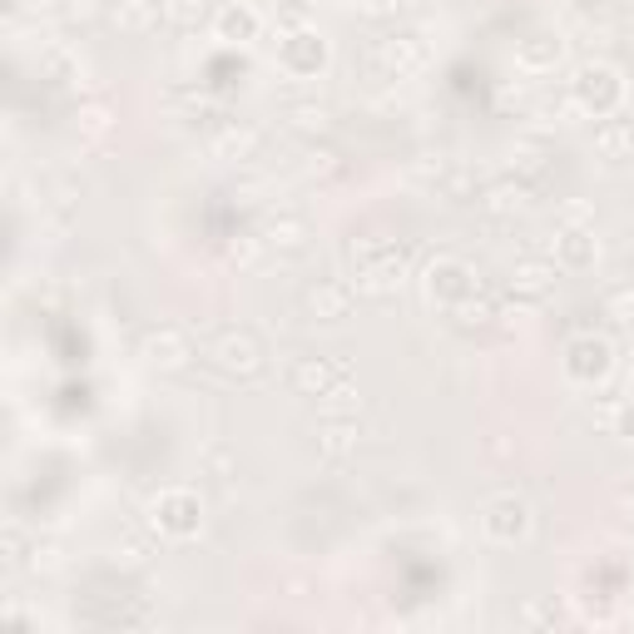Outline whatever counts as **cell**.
Instances as JSON below:
<instances>
[{"label":"cell","instance_id":"1","mask_svg":"<svg viewBox=\"0 0 634 634\" xmlns=\"http://www.w3.org/2000/svg\"><path fill=\"white\" fill-rule=\"evenodd\" d=\"M570 100L590 114V120H605V114L620 110L625 100V75L615 65H580L575 80H570Z\"/></svg>","mask_w":634,"mask_h":634},{"label":"cell","instance_id":"2","mask_svg":"<svg viewBox=\"0 0 634 634\" xmlns=\"http://www.w3.org/2000/svg\"><path fill=\"white\" fill-rule=\"evenodd\" d=\"M481 531L491 535L495 545L525 541V535H531V505H525V495H515V491L491 495V501H485V511H481Z\"/></svg>","mask_w":634,"mask_h":634},{"label":"cell","instance_id":"3","mask_svg":"<svg viewBox=\"0 0 634 634\" xmlns=\"http://www.w3.org/2000/svg\"><path fill=\"white\" fill-rule=\"evenodd\" d=\"M198 515H204L198 495H188V491H164V495L154 501V531H158V535H174V541H188V535L198 531Z\"/></svg>","mask_w":634,"mask_h":634},{"label":"cell","instance_id":"4","mask_svg":"<svg viewBox=\"0 0 634 634\" xmlns=\"http://www.w3.org/2000/svg\"><path fill=\"white\" fill-rule=\"evenodd\" d=\"M427 293L441 308H461L476 293V273L461 258H441V263H431V273H427Z\"/></svg>","mask_w":634,"mask_h":634},{"label":"cell","instance_id":"5","mask_svg":"<svg viewBox=\"0 0 634 634\" xmlns=\"http://www.w3.org/2000/svg\"><path fill=\"white\" fill-rule=\"evenodd\" d=\"M278 65L288 70L293 80H313L317 70L327 65V40L317 35V30H298V35H288L278 45Z\"/></svg>","mask_w":634,"mask_h":634},{"label":"cell","instance_id":"6","mask_svg":"<svg viewBox=\"0 0 634 634\" xmlns=\"http://www.w3.org/2000/svg\"><path fill=\"white\" fill-rule=\"evenodd\" d=\"M144 362L150 367H164V372H174V367H184L188 357H194V342H188V333L184 327H150V333H144Z\"/></svg>","mask_w":634,"mask_h":634},{"label":"cell","instance_id":"7","mask_svg":"<svg viewBox=\"0 0 634 634\" xmlns=\"http://www.w3.org/2000/svg\"><path fill=\"white\" fill-rule=\"evenodd\" d=\"M565 372L570 382H605L610 377V347L600 342V337H575V342L565 347Z\"/></svg>","mask_w":634,"mask_h":634},{"label":"cell","instance_id":"8","mask_svg":"<svg viewBox=\"0 0 634 634\" xmlns=\"http://www.w3.org/2000/svg\"><path fill=\"white\" fill-rule=\"evenodd\" d=\"M208 357H214V362L224 367V372H234V377H248V372H258V367H263L258 337L243 333V327H238V333H224V337H218L214 352H208Z\"/></svg>","mask_w":634,"mask_h":634},{"label":"cell","instance_id":"9","mask_svg":"<svg viewBox=\"0 0 634 634\" xmlns=\"http://www.w3.org/2000/svg\"><path fill=\"white\" fill-rule=\"evenodd\" d=\"M595 258H600V243L590 228H575L570 224L565 234L555 238V268H565V273H585V268H595Z\"/></svg>","mask_w":634,"mask_h":634},{"label":"cell","instance_id":"10","mask_svg":"<svg viewBox=\"0 0 634 634\" xmlns=\"http://www.w3.org/2000/svg\"><path fill=\"white\" fill-rule=\"evenodd\" d=\"M258 30H263V16L253 6H243V0L214 16V35L228 40V45H248V40H258Z\"/></svg>","mask_w":634,"mask_h":634},{"label":"cell","instance_id":"11","mask_svg":"<svg viewBox=\"0 0 634 634\" xmlns=\"http://www.w3.org/2000/svg\"><path fill=\"white\" fill-rule=\"evenodd\" d=\"M110 20L124 35H144V30H154L158 20H164V0H114Z\"/></svg>","mask_w":634,"mask_h":634},{"label":"cell","instance_id":"12","mask_svg":"<svg viewBox=\"0 0 634 634\" xmlns=\"http://www.w3.org/2000/svg\"><path fill=\"white\" fill-rule=\"evenodd\" d=\"M560 55H565L560 35H531V40H521V50H515V65H521L525 75H551L560 65Z\"/></svg>","mask_w":634,"mask_h":634},{"label":"cell","instance_id":"13","mask_svg":"<svg viewBox=\"0 0 634 634\" xmlns=\"http://www.w3.org/2000/svg\"><path fill=\"white\" fill-rule=\"evenodd\" d=\"M308 308L323 317V323H342V317L352 313V283H342V278L317 283V288L308 293Z\"/></svg>","mask_w":634,"mask_h":634},{"label":"cell","instance_id":"14","mask_svg":"<svg viewBox=\"0 0 634 634\" xmlns=\"http://www.w3.org/2000/svg\"><path fill=\"white\" fill-rule=\"evenodd\" d=\"M337 382H342V367H327L323 357H303V362L293 367V387H298L303 397H327Z\"/></svg>","mask_w":634,"mask_h":634},{"label":"cell","instance_id":"15","mask_svg":"<svg viewBox=\"0 0 634 634\" xmlns=\"http://www.w3.org/2000/svg\"><path fill=\"white\" fill-rule=\"evenodd\" d=\"M595 150H600V158H630L634 154V124L615 120V114L595 120Z\"/></svg>","mask_w":634,"mask_h":634},{"label":"cell","instance_id":"16","mask_svg":"<svg viewBox=\"0 0 634 634\" xmlns=\"http://www.w3.org/2000/svg\"><path fill=\"white\" fill-rule=\"evenodd\" d=\"M551 278H555V263H545V258H525L521 268H515V278H511V293H521V298H541L545 288H551Z\"/></svg>","mask_w":634,"mask_h":634},{"label":"cell","instance_id":"17","mask_svg":"<svg viewBox=\"0 0 634 634\" xmlns=\"http://www.w3.org/2000/svg\"><path fill=\"white\" fill-rule=\"evenodd\" d=\"M377 55L392 65V75H407V70H417L421 60H427V45H421L417 35H392L382 50H377Z\"/></svg>","mask_w":634,"mask_h":634},{"label":"cell","instance_id":"18","mask_svg":"<svg viewBox=\"0 0 634 634\" xmlns=\"http://www.w3.org/2000/svg\"><path fill=\"white\" fill-rule=\"evenodd\" d=\"M208 16V0H164V20L178 30H194Z\"/></svg>","mask_w":634,"mask_h":634},{"label":"cell","instance_id":"19","mask_svg":"<svg viewBox=\"0 0 634 634\" xmlns=\"http://www.w3.org/2000/svg\"><path fill=\"white\" fill-rule=\"evenodd\" d=\"M253 144H258V134H253L248 124H224V134L214 140V154H238L243 158Z\"/></svg>","mask_w":634,"mask_h":634},{"label":"cell","instance_id":"20","mask_svg":"<svg viewBox=\"0 0 634 634\" xmlns=\"http://www.w3.org/2000/svg\"><path fill=\"white\" fill-rule=\"evenodd\" d=\"M352 421H347V417H333V421H327V431H323V441H317V447H323L327 451V457H342V451L347 447H352Z\"/></svg>","mask_w":634,"mask_h":634},{"label":"cell","instance_id":"21","mask_svg":"<svg viewBox=\"0 0 634 634\" xmlns=\"http://www.w3.org/2000/svg\"><path fill=\"white\" fill-rule=\"evenodd\" d=\"M268 234H273L268 243H283V248H303V234H308V228H303V218H278Z\"/></svg>","mask_w":634,"mask_h":634},{"label":"cell","instance_id":"22","mask_svg":"<svg viewBox=\"0 0 634 634\" xmlns=\"http://www.w3.org/2000/svg\"><path fill=\"white\" fill-rule=\"evenodd\" d=\"M610 313H615L620 323H634V293H630V288H620L615 298H610Z\"/></svg>","mask_w":634,"mask_h":634},{"label":"cell","instance_id":"23","mask_svg":"<svg viewBox=\"0 0 634 634\" xmlns=\"http://www.w3.org/2000/svg\"><path fill=\"white\" fill-rule=\"evenodd\" d=\"M293 114H298V120H293V124H303V130H313V124H317V130H323V120H327V110H323V104H317V110H313V104H303V110H293Z\"/></svg>","mask_w":634,"mask_h":634},{"label":"cell","instance_id":"24","mask_svg":"<svg viewBox=\"0 0 634 634\" xmlns=\"http://www.w3.org/2000/svg\"><path fill=\"white\" fill-rule=\"evenodd\" d=\"M625 505H630V511H634V491H630V495H625Z\"/></svg>","mask_w":634,"mask_h":634}]
</instances>
